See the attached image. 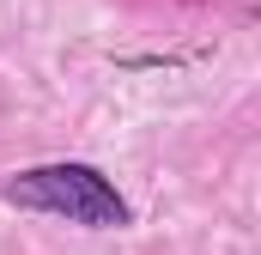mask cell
<instances>
[{"mask_svg":"<svg viewBox=\"0 0 261 255\" xmlns=\"http://www.w3.org/2000/svg\"><path fill=\"white\" fill-rule=\"evenodd\" d=\"M0 194H6L12 207L49 213V219H67V225H85V231H128L134 225L128 194L116 189L97 164H85V158L31 164V170H18Z\"/></svg>","mask_w":261,"mask_h":255,"instance_id":"1","label":"cell"}]
</instances>
